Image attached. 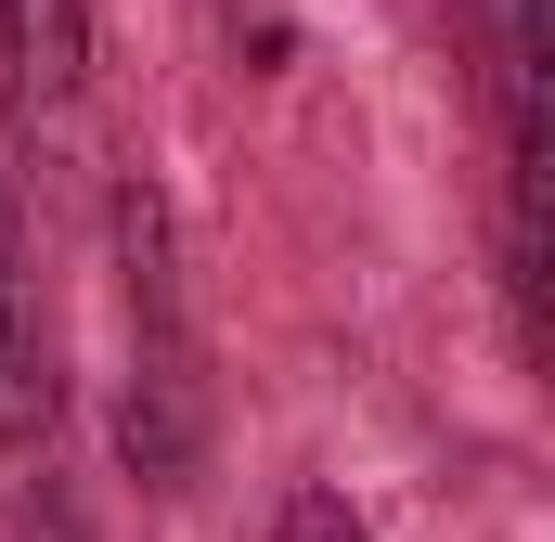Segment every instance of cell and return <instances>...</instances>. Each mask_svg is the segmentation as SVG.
Instances as JSON below:
<instances>
[{"label":"cell","instance_id":"3957f363","mask_svg":"<svg viewBox=\"0 0 555 542\" xmlns=\"http://www.w3.org/2000/svg\"><path fill=\"white\" fill-rule=\"evenodd\" d=\"M52 336H39V297H26V259H13V207H0V452H39L52 439Z\"/></svg>","mask_w":555,"mask_h":542},{"label":"cell","instance_id":"5b68a950","mask_svg":"<svg viewBox=\"0 0 555 542\" xmlns=\"http://www.w3.org/2000/svg\"><path fill=\"white\" fill-rule=\"evenodd\" d=\"M517 26H555V0H517Z\"/></svg>","mask_w":555,"mask_h":542},{"label":"cell","instance_id":"6da1fadb","mask_svg":"<svg viewBox=\"0 0 555 542\" xmlns=\"http://www.w3.org/2000/svg\"><path fill=\"white\" fill-rule=\"evenodd\" d=\"M117 297H130V388H117V452L130 478H194L207 452V362H194V310H181V259H168V207L117 194Z\"/></svg>","mask_w":555,"mask_h":542},{"label":"cell","instance_id":"277c9868","mask_svg":"<svg viewBox=\"0 0 555 542\" xmlns=\"http://www.w3.org/2000/svg\"><path fill=\"white\" fill-rule=\"evenodd\" d=\"M272 542H375V530L349 517V491H297V504L272 517Z\"/></svg>","mask_w":555,"mask_h":542},{"label":"cell","instance_id":"7a4b0ae2","mask_svg":"<svg viewBox=\"0 0 555 542\" xmlns=\"http://www.w3.org/2000/svg\"><path fill=\"white\" fill-rule=\"evenodd\" d=\"M0 91H13V155L52 168L91 104V0H0Z\"/></svg>","mask_w":555,"mask_h":542}]
</instances>
